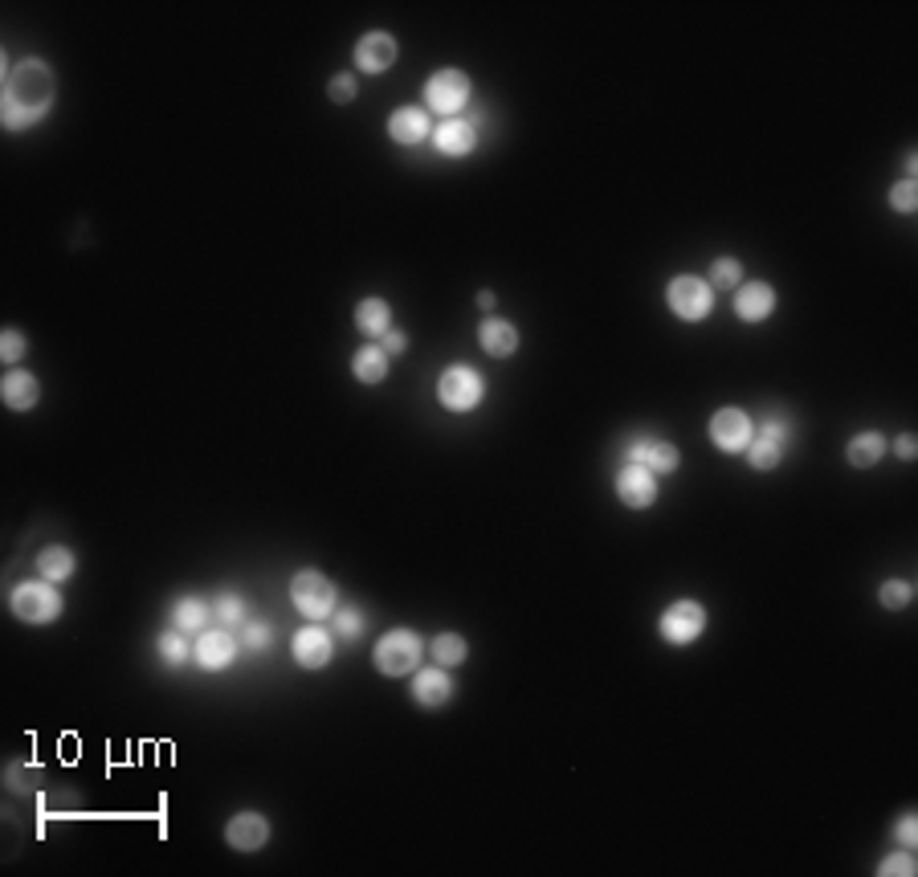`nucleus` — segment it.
I'll return each instance as SVG.
<instances>
[{"mask_svg": "<svg viewBox=\"0 0 918 877\" xmlns=\"http://www.w3.org/2000/svg\"><path fill=\"white\" fill-rule=\"evenodd\" d=\"M666 302L670 311L682 319V323H702L714 306V286L706 278H694V274H678L666 290Z\"/></svg>", "mask_w": 918, "mask_h": 877, "instance_id": "obj_4", "label": "nucleus"}, {"mask_svg": "<svg viewBox=\"0 0 918 877\" xmlns=\"http://www.w3.org/2000/svg\"><path fill=\"white\" fill-rule=\"evenodd\" d=\"M894 453H898V457H906V461H910V457H914V453H918V441H914V437H910V433H902V437H898V445H894Z\"/></svg>", "mask_w": 918, "mask_h": 877, "instance_id": "obj_41", "label": "nucleus"}, {"mask_svg": "<svg viewBox=\"0 0 918 877\" xmlns=\"http://www.w3.org/2000/svg\"><path fill=\"white\" fill-rule=\"evenodd\" d=\"M74 567H78V559H74L70 547H45V551L37 555V572H41V580H49V584L70 580Z\"/></svg>", "mask_w": 918, "mask_h": 877, "instance_id": "obj_23", "label": "nucleus"}, {"mask_svg": "<svg viewBox=\"0 0 918 877\" xmlns=\"http://www.w3.org/2000/svg\"><path fill=\"white\" fill-rule=\"evenodd\" d=\"M629 461L649 474H674L682 466V453L670 445V441H653V437H641L629 445Z\"/></svg>", "mask_w": 918, "mask_h": 877, "instance_id": "obj_11", "label": "nucleus"}, {"mask_svg": "<svg viewBox=\"0 0 918 877\" xmlns=\"http://www.w3.org/2000/svg\"><path fill=\"white\" fill-rule=\"evenodd\" d=\"M388 319H392V311H388L384 298H364L360 306H355V327H360L364 335H384Z\"/></svg>", "mask_w": 918, "mask_h": 877, "instance_id": "obj_26", "label": "nucleus"}, {"mask_svg": "<svg viewBox=\"0 0 918 877\" xmlns=\"http://www.w3.org/2000/svg\"><path fill=\"white\" fill-rule=\"evenodd\" d=\"M878 873H882V877H914V873H918V865H914L910 849H902V853L886 857V861L878 865Z\"/></svg>", "mask_w": 918, "mask_h": 877, "instance_id": "obj_34", "label": "nucleus"}, {"mask_svg": "<svg viewBox=\"0 0 918 877\" xmlns=\"http://www.w3.org/2000/svg\"><path fill=\"white\" fill-rule=\"evenodd\" d=\"M0 396H5V404H9L13 412H29V408H37V400H41V384H37L33 372H9L5 384H0Z\"/></svg>", "mask_w": 918, "mask_h": 877, "instance_id": "obj_20", "label": "nucleus"}, {"mask_svg": "<svg viewBox=\"0 0 918 877\" xmlns=\"http://www.w3.org/2000/svg\"><path fill=\"white\" fill-rule=\"evenodd\" d=\"M429 653H433V661L441 669H453V665H462L470 657V645H466V637H457V633H441Z\"/></svg>", "mask_w": 918, "mask_h": 877, "instance_id": "obj_28", "label": "nucleus"}, {"mask_svg": "<svg viewBox=\"0 0 918 877\" xmlns=\"http://www.w3.org/2000/svg\"><path fill=\"white\" fill-rule=\"evenodd\" d=\"M225 841L241 853H253L270 841V820L262 812H237L229 824H225Z\"/></svg>", "mask_w": 918, "mask_h": 877, "instance_id": "obj_13", "label": "nucleus"}, {"mask_svg": "<svg viewBox=\"0 0 918 877\" xmlns=\"http://www.w3.org/2000/svg\"><path fill=\"white\" fill-rule=\"evenodd\" d=\"M54 107V74H49L45 62H21L9 82H5V102H0V119H5V131H25L33 123H41Z\"/></svg>", "mask_w": 918, "mask_h": 877, "instance_id": "obj_1", "label": "nucleus"}, {"mask_svg": "<svg viewBox=\"0 0 918 877\" xmlns=\"http://www.w3.org/2000/svg\"><path fill=\"white\" fill-rule=\"evenodd\" d=\"M172 621H176L180 633H200L204 621H209V608H204L200 596H180L176 608H172Z\"/></svg>", "mask_w": 918, "mask_h": 877, "instance_id": "obj_27", "label": "nucleus"}, {"mask_svg": "<svg viewBox=\"0 0 918 877\" xmlns=\"http://www.w3.org/2000/svg\"><path fill=\"white\" fill-rule=\"evenodd\" d=\"M478 306H482V311H490V306H494V294H490V290H482V294H478Z\"/></svg>", "mask_w": 918, "mask_h": 877, "instance_id": "obj_42", "label": "nucleus"}, {"mask_svg": "<svg viewBox=\"0 0 918 877\" xmlns=\"http://www.w3.org/2000/svg\"><path fill=\"white\" fill-rule=\"evenodd\" d=\"M294 661L302 665V669H323L327 661H331V653H335V641H331V633H323L319 625H306V629H298L294 633Z\"/></svg>", "mask_w": 918, "mask_h": 877, "instance_id": "obj_14", "label": "nucleus"}, {"mask_svg": "<svg viewBox=\"0 0 918 877\" xmlns=\"http://www.w3.org/2000/svg\"><path fill=\"white\" fill-rule=\"evenodd\" d=\"M396 54H400L396 37L376 29V33H364L360 45H355V66H360L364 74H384L396 62Z\"/></svg>", "mask_w": 918, "mask_h": 877, "instance_id": "obj_12", "label": "nucleus"}, {"mask_svg": "<svg viewBox=\"0 0 918 877\" xmlns=\"http://www.w3.org/2000/svg\"><path fill=\"white\" fill-rule=\"evenodd\" d=\"M735 311H739L743 323H763V319L776 311V290H772L768 282H747V286H739Z\"/></svg>", "mask_w": 918, "mask_h": 877, "instance_id": "obj_16", "label": "nucleus"}, {"mask_svg": "<svg viewBox=\"0 0 918 877\" xmlns=\"http://www.w3.org/2000/svg\"><path fill=\"white\" fill-rule=\"evenodd\" d=\"M192 657H196V665L200 669H209V674H217V669H225V665H233V657H237V641L229 637V633H200V641H196V649H192Z\"/></svg>", "mask_w": 918, "mask_h": 877, "instance_id": "obj_17", "label": "nucleus"}, {"mask_svg": "<svg viewBox=\"0 0 918 877\" xmlns=\"http://www.w3.org/2000/svg\"><path fill=\"white\" fill-rule=\"evenodd\" d=\"M376 669L384 678H404L421 665V637L413 629H392L376 641Z\"/></svg>", "mask_w": 918, "mask_h": 877, "instance_id": "obj_3", "label": "nucleus"}, {"mask_svg": "<svg viewBox=\"0 0 918 877\" xmlns=\"http://www.w3.org/2000/svg\"><path fill=\"white\" fill-rule=\"evenodd\" d=\"M882 453H886V437H882V433H857V437L849 441V449H845V457H849V466H853V470H870V466H878Z\"/></svg>", "mask_w": 918, "mask_h": 877, "instance_id": "obj_24", "label": "nucleus"}, {"mask_svg": "<svg viewBox=\"0 0 918 877\" xmlns=\"http://www.w3.org/2000/svg\"><path fill=\"white\" fill-rule=\"evenodd\" d=\"M784 449H788V425L784 421H763L751 441H747V461L755 470H776L780 461H784Z\"/></svg>", "mask_w": 918, "mask_h": 877, "instance_id": "obj_9", "label": "nucleus"}, {"mask_svg": "<svg viewBox=\"0 0 918 877\" xmlns=\"http://www.w3.org/2000/svg\"><path fill=\"white\" fill-rule=\"evenodd\" d=\"M425 98H429V111L457 115L470 102V78L462 70H437L425 86Z\"/></svg>", "mask_w": 918, "mask_h": 877, "instance_id": "obj_8", "label": "nucleus"}, {"mask_svg": "<svg viewBox=\"0 0 918 877\" xmlns=\"http://www.w3.org/2000/svg\"><path fill=\"white\" fill-rule=\"evenodd\" d=\"M433 143H437L441 156H470V151H474V127L462 123V119H445L433 131Z\"/></svg>", "mask_w": 918, "mask_h": 877, "instance_id": "obj_21", "label": "nucleus"}, {"mask_svg": "<svg viewBox=\"0 0 918 877\" xmlns=\"http://www.w3.org/2000/svg\"><path fill=\"white\" fill-rule=\"evenodd\" d=\"M351 372L360 384H380L388 376V351L384 347H364V351H355L351 359Z\"/></svg>", "mask_w": 918, "mask_h": 877, "instance_id": "obj_25", "label": "nucleus"}, {"mask_svg": "<svg viewBox=\"0 0 918 877\" xmlns=\"http://www.w3.org/2000/svg\"><path fill=\"white\" fill-rule=\"evenodd\" d=\"M910 596H914V588H910L906 580H886V584H882V592H878V600H882L886 608H894V612H898V608H906V604H910Z\"/></svg>", "mask_w": 918, "mask_h": 877, "instance_id": "obj_33", "label": "nucleus"}, {"mask_svg": "<svg viewBox=\"0 0 918 877\" xmlns=\"http://www.w3.org/2000/svg\"><path fill=\"white\" fill-rule=\"evenodd\" d=\"M331 98H335V102H351V98H355V78H351V74L331 78Z\"/></svg>", "mask_w": 918, "mask_h": 877, "instance_id": "obj_39", "label": "nucleus"}, {"mask_svg": "<svg viewBox=\"0 0 918 877\" xmlns=\"http://www.w3.org/2000/svg\"><path fill=\"white\" fill-rule=\"evenodd\" d=\"M478 343H482L486 355L506 359V355H515V347H519V331L510 323H502V319H486L482 331H478Z\"/></svg>", "mask_w": 918, "mask_h": 877, "instance_id": "obj_22", "label": "nucleus"}, {"mask_svg": "<svg viewBox=\"0 0 918 877\" xmlns=\"http://www.w3.org/2000/svg\"><path fill=\"white\" fill-rule=\"evenodd\" d=\"M335 637H343V641L364 637V612L360 608H335Z\"/></svg>", "mask_w": 918, "mask_h": 877, "instance_id": "obj_29", "label": "nucleus"}, {"mask_svg": "<svg viewBox=\"0 0 918 877\" xmlns=\"http://www.w3.org/2000/svg\"><path fill=\"white\" fill-rule=\"evenodd\" d=\"M0 355H5V359H21L25 355V335L21 331H5V335H0Z\"/></svg>", "mask_w": 918, "mask_h": 877, "instance_id": "obj_36", "label": "nucleus"}, {"mask_svg": "<svg viewBox=\"0 0 918 877\" xmlns=\"http://www.w3.org/2000/svg\"><path fill=\"white\" fill-rule=\"evenodd\" d=\"M217 616H221L225 625H237L241 616H245V600H241V596H233V592H225V596L217 600Z\"/></svg>", "mask_w": 918, "mask_h": 877, "instance_id": "obj_35", "label": "nucleus"}, {"mask_svg": "<svg viewBox=\"0 0 918 877\" xmlns=\"http://www.w3.org/2000/svg\"><path fill=\"white\" fill-rule=\"evenodd\" d=\"M702 629H706V608L698 600H674L657 621V633L670 645H690L702 637Z\"/></svg>", "mask_w": 918, "mask_h": 877, "instance_id": "obj_7", "label": "nucleus"}, {"mask_svg": "<svg viewBox=\"0 0 918 877\" xmlns=\"http://www.w3.org/2000/svg\"><path fill=\"white\" fill-rule=\"evenodd\" d=\"M388 135H392L396 143H404V147H417V143L429 139V115L417 111V107H400V111L388 119Z\"/></svg>", "mask_w": 918, "mask_h": 877, "instance_id": "obj_19", "label": "nucleus"}, {"mask_svg": "<svg viewBox=\"0 0 918 877\" xmlns=\"http://www.w3.org/2000/svg\"><path fill=\"white\" fill-rule=\"evenodd\" d=\"M739 278H743V266L735 262V257H719V262L710 266V282L719 286V290H735Z\"/></svg>", "mask_w": 918, "mask_h": 877, "instance_id": "obj_30", "label": "nucleus"}, {"mask_svg": "<svg viewBox=\"0 0 918 877\" xmlns=\"http://www.w3.org/2000/svg\"><path fill=\"white\" fill-rule=\"evenodd\" d=\"M413 698L425 706V710H441L449 698H453V682L449 674L437 665V669H417V678H413Z\"/></svg>", "mask_w": 918, "mask_h": 877, "instance_id": "obj_18", "label": "nucleus"}, {"mask_svg": "<svg viewBox=\"0 0 918 877\" xmlns=\"http://www.w3.org/2000/svg\"><path fill=\"white\" fill-rule=\"evenodd\" d=\"M290 600L294 608L306 616V621H323V616H335V584L319 572H298L290 580Z\"/></svg>", "mask_w": 918, "mask_h": 877, "instance_id": "obj_5", "label": "nucleus"}, {"mask_svg": "<svg viewBox=\"0 0 918 877\" xmlns=\"http://www.w3.org/2000/svg\"><path fill=\"white\" fill-rule=\"evenodd\" d=\"M13 612H17V621L25 625H49V621H58L62 616V596L58 588L49 584V580H25L13 588Z\"/></svg>", "mask_w": 918, "mask_h": 877, "instance_id": "obj_2", "label": "nucleus"}, {"mask_svg": "<svg viewBox=\"0 0 918 877\" xmlns=\"http://www.w3.org/2000/svg\"><path fill=\"white\" fill-rule=\"evenodd\" d=\"M156 653H160L168 665H184V661H188V641L180 637V629H176V633H164V637L156 641Z\"/></svg>", "mask_w": 918, "mask_h": 877, "instance_id": "obj_31", "label": "nucleus"}, {"mask_svg": "<svg viewBox=\"0 0 918 877\" xmlns=\"http://www.w3.org/2000/svg\"><path fill=\"white\" fill-rule=\"evenodd\" d=\"M617 498L625 506H633V510H645L657 498V478L629 461V466H621V474H617Z\"/></svg>", "mask_w": 918, "mask_h": 877, "instance_id": "obj_15", "label": "nucleus"}, {"mask_svg": "<svg viewBox=\"0 0 918 877\" xmlns=\"http://www.w3.org/2000/svg\"><path fill=\"white\" fill-rule=\"evenodd\" d=\"M380 339H384V351H388V355H400V351L408 347V339H404V331H384Z\"/></svg>", "mask_w": 918, "mask_h": 877, "instance_id": "obj_40", "label": "nucleus"}, {"mask_svg": "<svg viewBox=\"0 0 918 877\" xmlns=\"http://www.w3.org/2000/svg\"><path fill=\"white\" fill-rule=\"evenodd\" d=\"M751 433H755V425H751V417L743 408H719L710 417V441H714V449H723V453H743Z\"/></svg>", "mask_w": 918, "mask_h": 877, "instance_id": "obj_10", "label": "nucleus"}, {"mask_svg": "<svg viewBox=\"0 0 918 877\" xmlns=\"http://www.w3.org/2000/svg\"><path fill=\"white\" fill-rule=\"evenodd\" d=\"M266 645H270V625H262V621L245 625V649H266Z\"/></svg>", "mask_w": 918, "mask_h": 877, "instance_id": "obj_37", "label": "nucleus"}, {"mask_svg": "<svg viewBox=\"0 0 918 877\" xmlns=\"http://www.w3.org/2000/svg\"><path fill=\"white\" fill-rule=\"evenodd\" d=\"M482 376L470 368V364H453L441 372V384H437V400L449 408V412H470L478 408L482 400Z\"/></svg>", "mask_w": 918, "mask_h": 877, "instance_id": "obj_6", "label": "nucleus"}, {"mask_svg": "<svg viewBox=\"0 0 918 877\" xmlns=\"http://www.w3.org/2000/svg\"><path fill=\"white\" fill-rule=\"evenodd\" d=\"M890 204H894V213H902V217L918 213V184H914V180H902V184H894V192H890Z\"/></svg>", "mask_w": 918, "mask_h": 877, "instance_id": "obj_32", "label": "nucleus"}, {"mask_svg": "<svg viewBox=\"0 0 918 877\" xmlns=\"http://www.w3.org/2000/svg\"><path fill=\"white\" fill-rule=\"evenodd\" d=\"M898 841H902V849H914V845H918V820H914L910 812L898 820Z\"/></svg>", "mask_w": 918, "mask_h": 877, "instance_id": "obj_38", "label": "nucleus"}]
</instances>
